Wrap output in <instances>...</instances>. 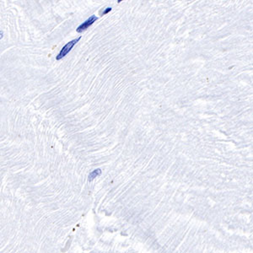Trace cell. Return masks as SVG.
I'll list each match as a JSON object with an SVG mask.
<instances>
[{
    "label": "cell",
    "mask_w": 253,
    "mask_h": 253,
    "mask_svg": "<svg viewBox=\"0 0 253 253\" xmlns=\"http://www.w3.org/2000/svg\"><path fill=\"white\" fill-rule=\"evenodd\" d=\"M123 0H117V3H121V2H122Z\"/></svg>",
    "instance_id": "6"
},
{
    "label": "cell",
    "mask_w": 253,
    "mask_h": 253,
    "mask_svg": "<svg viewBox=\"0 0 253 253\" xmlns=\"http://www.w3.org/2000/svg\"><path fill=\"white\" fill-rule=\"evenodd\" d=\"M80 39L81 36H79V37L77 38V39H74V40H73V41H71V42H68V43L66 44L64 47L62 48V50L60 51L59 54L56 57V60H60L62 59L63 58H64L65 56L71 51V49L74 47V45H75L77 42H79V41Z\"/></svg>",
    "instance_id": "1"
},
{
    "label": "cell",
    "mask_w": 253,
    "mask_h": 253,
    "mask_svg": "<svg viewBox=\"0 0 253 253\" xmlns=\"http://www.w3.org/2000/svg\"><path fill=\"white\" fill-rule=\"evenodd\" d=\"M112 11V8H106V9L105 11H103L102 13V15H106V14H108L109 12H111Z\"/></svg>",
    "instance_id": "4"
},
{
    "label": "cell",
    "mask_w": 253,
    "mask_h": 253,
    "mask_svg": "<svg viewBox=\"0 0 253 253\" xmlns=\"http://www.w3.org/2000/svg\"><path fill=\"white\" fill-rule=\"evenodd\" d=\"M3 37V32L2 31H0V38Z\"/></svg>",
    "instance_id": "5"
},
{
    "label": "cell",
    "mask_w": 253,
    "mask_h": 253,
    "mask_svg": "<svg viewBox=\"0 0 253 253\" xmlns=\"http://www.w3.org/2000/svg\"><path fill=\"white\" fill-rule=\"evenodd\" d=\"M101 174V169H96V170L93 171L89 175V182H92L95 178L99 176Z\"/></svg>",
    "instance_id": "3"
},
{
    "label": "cell",
    "mask_w": 253,
    "mask_h": 253,
    "mask_svg": "<svg viewBox=\"0 0 253 253\" xmlns=\"http://www.w3.org/2000/svg\"><path fill=\"white\" fill-rule=\"evenodd\" d=\"M97 20H98V18H97L96 15H92V16H90L87 20L86 21H85L83 24H81L80 26L77 28V30H76L77 32L81 33L83 32V31H85V30H87L89 27L92 26L95 22Z\"/></svg>",
    "instance_id": "2"
}]
</instances>
